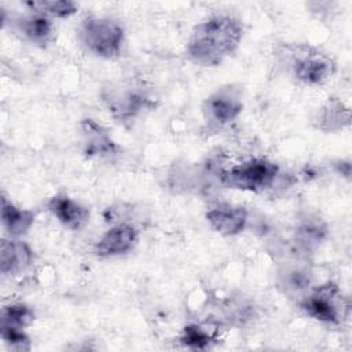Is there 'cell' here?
<instances>
[{
    "label": "cell",
    "instance_id": "1",
    "mask_svg": "<svg viewBox=\"0 0 352 352\" xmlns=\"http://www.w3.org/2000/svg\"><path fill=\"white\" fill-rule=\"evenodd\" d=\"M242 34V23L235 16H210L194 28L187 43V56L199 66L220 65L235 52Z\"/></svg>",
    "mask_w": 352,
    "mask_h": 352
},
{
    "label": "cell",
    "instance_id": "2",
    "mask_svg": "<svg viewBox=\"0 0 352 352\" xmlns=\"http://www.w3.org/2000/svg\"><path fill=\"white\" fill-rule=\"evenodd\" d=\"M78 37L81 44L94 55L100 58H116L122 47L124 29L110 18L89 16L82 21Z\"/></svg>",
    "mask_w": 352,
    "mask_h": 352
},
{
    "label": "cell",
    "instance_id": "3",
    "mask_svg": "<svg viewBox=\"0 0 352 352\" xmlns=\"http://www.w3.org/2000/svg\"><path fill=\"white\" fill-rule=\"evenodd\" d=\"M278 170V165L265 158H252L223 170L220 182L230 188L260 192L272 186Z\"/></svg>",
    "mask_w": 352,
    "mask_h": 352
},
{
    "label": "cell",
    "instance_id": "4",
    "mask_svg": "<svg viewBox=\"0 0 352 352\" xmlns=\"http://www.w3.org/2000/svg\"><path fill=\"white\" fill-rule=\"evenodd\" d=\"M292 70L304 84L320 85L334 74L336 62L315 47L297 45L292 50Z\"/></svg>",
    "mask_w": 352,
    "mask_h": 352
},
{
    "label": "cell",
    "instance_id": "5",
    "mask_svg": "<svg viewBox=\"0 0 352 352\" xmlns=\"http://www.w3.org/2000/svg\"><path fill=\"white\" fill-rule=\"evenodd\" d=\"M300 307L308 316L326 323H340L348 309L341 290L333 282L318 286Z\"/></svg>",
    "mask_w": 352,
    "mask_h": 352
},
{
    "label": "cell",
    "instance_id": "6",
    "mask_svg": "<svg viewBox=\"0 0 352 352\" xmlns=\"http://www.w3.org/2000/svg\"><path fill=\"white\" fill-rule=\"evenodd\" d=\"M242 91L234 85H226L209 95L204 104L202 113L210 125L223 126L234 121L242 111Z\"/></svg>",
    "mask_w": 352,
    "mask_h": 352
},
{
    "label": "cell",
    "instance_id": "7",
    "mask_svg": "<svg viewBox=\"0 0 352 352\" xmlns=\"http://www.w3.org/2000/svg\"><path fill=\"white\" fill-rule=\"evenodd\" d=\"M206 220L219 234L232 236L245 230L248 223V210L243 206L220 204L206 213Z\"/></svg>",
    "mask_w": 352,
    "mask_h": 352
},
{
    "label": "cell",
    "instance_id": "8",
    "mask_svg": "<svg viewBox=\"0 0 352 352\" xmlns=\"http://www.w3.org/2000/svg\"><path fill=\"white\" fill-rule=\"evenodd\" d=\"M138 242V230L131 224H117L107 230L95 245V253L100 257L125 254Z\"/></svg>",
    "mask_w": 352,
    "mask_h": 352
},
{
    "label": "cell",
    "instance_id": "9",
    "mask_svg": "<svg viewBox=\"0 0 352 352\" xmlns=\"http://www.w3.org/2000/svg\"><path fill=\"white\" fill-rule=\"evenodd\" d=\"M33 261L32 249L22 241L3 239L0 245V271L3 275H16Z\"/></svg>",
    "mask_w": 352,
    "mask_h": 352
},
{
    "label": "cell",
    "instance_id": "10",
    "mask_svg": "<svg viewBox=\"0 0 352 352\" xmlns=\"http://www.w3.org/2000/svg\"><path fill=\"white\" fill-rule=\"evenodd\" d=\"M48 209L59 220L60 224L70 230H80L89 220L88 208L66 195L52 197L48 201Z\"/></svg>",
    "mask_w": 352,
    "mask_h": 352
},
{
    "label": "cell",
    "instance_id": "11",
    "mask_svg": "<svg viewBox=\"0 0 352 352\" xmlns=\"http://www.w3.org/2000/svg\"><path fill=\"white\" fill-rule=\"evenodd\" d=\"M33 221L34 213L32 210L18 208L6 198L1 199V223L11 236L18 238L26 234L33 226Z\"/></svg>",
    "mask_w": 352,
    "mask_h": 352
},
{
    "label": "cell",
    "instance_id": "12",
    "mask_svg": "<svg viewBox=\"0 0 352 352\" xmlns=\"http://www.w3.org/2000/svg\"><path fill=\"white\" fill-rule=\"evenodd\" d=\"M19 29L34 44L45 45L52 37V23L47 15L40 12L22 18Z\"/></svg>",
    "mask_w": 352,
    "mask_h": 352
},
{
    "label": "cell",
    "instance_id": "13",
    "mask_svg": "<svg viewBox=\"0 0 352 352\" xmlns=\"http://www.w3.org/2000/svg\"><path fill=\"white\" fill-rule=\"evenodd\" d=\"M82 131L87 135V154L99 155L114 153L116 144L111 142L106 131L92 120H85L82 122Z\"/></svg>",
    "mask_w": 352,
    "mask_h": 352
},
{
    "label": "cell",
    "instance_id": "14",
    "mask_svg": "<svg viewBox=\"0 0 352 352\" xmlns=\"http://www.w3.org/2000/svg\"><path fill=\"white\" fill-rule=\"evenodd\" d=\"M318 121V128L323 131H337L349 124V109L344 107L340 100H329L322 109Z\"/></svg>",
    "mask_w": 352,
    "mask_h": 352
},
{
    "label": "cell",
    "instance_id": "15",
    "mask_svg": "<svg viewBox=\"0 0 352 352\" xmlns=\"http://www.w3.org/2000/svg\"><path fill=\"white\" fill-rule=\"evenodd\" d=\"M34 320L33 311L25 304H10L1 311V327H14L23 330Z\"/></svg>",
    "mask_w": 352,
    "mask_h": 352
},
{
    "label": "cell",
    "instance_id": "16",
    "mask_svg": "<svg viewBox=\"0 0 352 352\" xmlns=\"http://www.w3.org/2000/svg\"><path fill=\"white\" fill-rule=\"evenodd\" d=\"M110 99L111 100L109 102V107L120 118H128L135 116L146 103V99L136 92H125L121 94V96H111Z\"/></svg>",
    "mask_w": 352,
    "mask_h": 352
},
{
    "label": "cell",
    "instance_id": "17",
    "mask_svg": "<svg viewBox=\"0 0 352 352\" xmlns=\"http://www.w3.org/2000/svg\"><path fill=\"white\" fill-rule=\"evenodd\" d=\"M29 8L34 10L36 12L51 15L56 18H66L73 15L77 11V6L69 0H52V1H28L25 3Z\"/></svg>",
    "mask_w": 352,
    "mask_h": 352
},
{
    "label": "cell",
    "instance_id": "18",
    "mask_svg": "<svg viewBox=\"0 0 352 352\" xmlns=\"http://www.w3.org/2000/svg\"><path fill=\"white\" fill-rule=\"evenodd\" d=\"M180 341L183 345L192 349H206L212 345V342H214V338L198 324H190L184 327Z\"/></svg>",
    "mask_w": 352,
    "mask_h": 352
},
{
    "label": "cell",
    "instance_id": "19",
    "mask_svg": "<svg viewBox=\"0 0 352 352\" xmlns=\"http://www.w3.org/2000/svg\"><path fill=\"white\" fill-rule=\"evenodd\" d=\"M1 338L15 349H29V337L21 329L1 327Z\"/></svg>",
    "mask_w": 352,
    "mask_h": 352
}]
</instances>
